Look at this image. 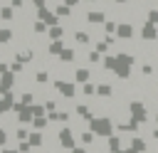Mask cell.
Wrapping results in <instances>:
<instances>
[{
	"instance_id": "27",
	"label": "cell",
	"mask_w": 158,
	"mask_h": 153,
	"mask_svg": "<svg viewBox=\"0 0 158 153\" xmlns=\"http://www.w3.org/2000/svg\"><path fill=\"white\" fill-rule=\"evenodd\" d=\"M64 2H67V5H69V7H72V10H77V7H79V5H81V0H64Z\"/></svg>"
},
{
	"instance_id": "18",
	"label": "cell",
	"mask_w": 158,
	"mask_h": 153,
	"mask_svg": "<svg viewBox=\"0 0 158 153\" xmlns=\"http://www.w3.org/2000/svg\"><path fill=\"white\" fill-rule=\"evenodd\" d=\"M101 69H106V72H114V69H116V54H114V52L104 54V59H101Z\"/></svg>"
},
{
	"instance_id": "13",
	"label": "cell",
	"mask_w": 158,
	"mask_h": 153,
	"mask_svg": "<svg viewBox=\"0 0 158 153\" xmlns=\"http://www.w3.org/2000/svg\"><path fill=\"white\" fill-rule=\"evenodd\" d=\"M12 39H15V27L2 25L0 27V44H12Z\"/></svg>"
},
{
	"instance_id": "23",
	"label": "cell",
	"mask_w": 158,
	"mask_h": 153,
	"mask_svg": "<svg viewBox=\"0 0 158 153\" xmlns=\"http://www.w3.org/2000/svg\"><path fill=\"white\" fill-rule=\"evenodd\" d=\"M5 146H7V131L0 126V148H5Z\"/></svg>"
},
{
	"instance_id": "8",
	"label": "cell",
	"mask_w": 158,
	"mask_h": 153,
	"mask_svg": "<svg viewBox=\"0 0 158 153\" xmlns=\"http://www.w3.org/2000/svg\"><path fill=\"white\" fill-rule=\"evenodd\" d=\"M79 86L81 84H86V81H91V67H77L74 64V76H72Z\"/></svg>"
},
{
	"instance_id": "4",
	"label": "cell",
	"mask_w": 158,
	"mask_h": 153,
	"mask_svg": "<svg viewBox=\"0 0 158 153\" xmlns=\"http://www.w3.org/2000/svg\"><path fill=\"white\" fill-rule=\"evenodd\" d=\"M138 39H143V42H158V25H153V22L146 20L138 27Z\"/></svg>"
},
{
	"instance_id": "2",
	"label": "cell",
	"mask_w": 158,
	"mask_h": 153,
	"mask_svg": "<svg viewBox=\"0 0 158 153\" xmlns=\"http://www.w3.org/2000/svg\"><path fill=\"white\" fill-rule=\"evenodd\" d=\"M74 133H77V131H74L69 123H62V126L57 128V136H54V138H57V146H59V148H64V151H72L74 146H79Z\"/></svg>"
},
{
	"instance_id": "20",
	"label": "cell",
	"mask_w": 158,
	"mask_h": 153,
	"mask_svg": "<svg viewBox=\"0 0 158 153\" xmlns=\"http://www.w3.org/2000/svg\"><path fill=\"white\" fill-rule=\"evenodd\" d=\"M15 138H17V143H20V141H27V138H30V131H27L25 126H17V128H15Z\"/></svg>"
},
{
	"instance_id": "17",
	"label": "cell",
	"mask_w": 158,
	"mask_h": 153,
	"mask_svg": "<svg viewBox=\"0 0 158 153\" xmlns=\"http://www.w3.org/2000/svg\"><path fill=\"white\" fill-rule=\"evenodd\" d=\"M54 12H57V17H59V20H67V17H72V12H74V10H72L67 2H57V5H54Z\"/></svg>"
},
{
	"instance_id": "29",
	"label": "cell",
	"mask_w": 158,
	"mask_h": 153,
	"mask_svg": "<svg viewBox=\"0 0 158 153\" xmlns=\"http://www.w3.org/2000/svg\"><path fill=\"white\" fill-rule=\"evenodd\" d=\"M0 153H20V151H17V146H15V148H7V146H5V148H0Z\"/></svg>"
},
{
	"instance_id": "1",
	"label": "cell",
	"mask_w": 158,
	"mask_h": 153,
	"mask_svg": "<svg viewBox=\"0 0 158 153\" xmlns=\"http://www.w3.org/2000/svg\"><path fill=\"white\" fill-rule=\"evenodd\" d=\"M89 128L99 136V138H109L114 131H116V121L111 116H94L89 121Z\"/></svg>"
},
{
	"instance_id": "5",
	"label": "cell",
	"mask_w": 158,
	"mask_h": 153,
	"mask_svg": "<svg viewBox=\"0 0 158 153\" xmlns=\"http://www.w3.org/2000/svg\"><path fill=\"white\" fill-rule=\"evenodd\" d=\"M116 39H118V42H131V39H136V25H131V22H118V27H116Z\"/></svg>"
},
{
	"instance_id": "25",
	"label": "cell",
	"mask_w": 158,
	"mask_h": 153,
	"mask_svg": "<svg viewBox=\"0 0 158 153\" xmlns=\"http://www.w3.org/2000/svg\"><path fill=\"white\" fill-rule=\"evenodd\" d=\"M32 7L40 10V7H47V0H32Z\"/></svg>"
},
{
	"instance_id": "24",
	"label": "cell",
	"mask_w": 158,
	"mask_h": 153,
	"mask_svg": "<svg viewBox=\"0 0 158 153\" xmlns=\"http://www.w3.org/2000/svg\"><path fill=\"white\" fill-rule=\"evenodd\" d=\"M69 153H89V148H86V146H81V143H79V146H74V148H72V151H69Z\"/></svg>"
},
{
	"instance_id": "14",
	"label": "cell",
	"mask_w": 158,
	"mask_h": 153,
	"mask_svg": "<svg viewBox=\"0 0 158 153\" xmlns=\"http://www.w3.org/2000/svg\"><path fill=\"white\" fill-rule=\"evenodd\" d=\"M15 17H17V10L12 5H0V20L2 22H12Z\"/></svg>"
},
{
	"instance_id": "34",
	"label": "cell",
	"mask_w": 158,
	"mask_h": 153,
	"mask_svg": "<svg viewBox=\"0 0 158 153\" xmlns=\"http://www.w3.org/2000/svg\"><path fill=\"white\" fill-rule=\"evenodd\" d=\"M0 62H2V57H0Z\"/></svg>"
},
{
	"instance_id": "9",
	"label": "cell",
	"mask_w": 158,
	"mask_h": 153,
	"mask_svg": "<svg viewBox=\"0 0 158 153\" xmlns=\"http://www.w3.org/2000/svg\"><path fill=\"white\" fill-rule=\"evenodd\" d=\"M64 47H67V44H64V39H49V42L44 44V52H47L49 57H59Z\"/></svg>"
},
{
	"instance_id": "31",
	"label": "cell",
	"mask_w": 158,
	"mask_h": 153,
	"mask_svg": "<svg viewBox=\"0 0 158 153\" xmlns=\"http://www.w3.org/2000/svg\"><path fill=\"white\" fill-rule=\"evenodd\" d=\"M111 2H116V5H126L128 0H111Z\"/></svg>"
},
{
	"instance_id": "32",
	"label": "cell",
	"mask_w": 158,
	"mask_h": 153,
	"mask_svg": "<svg viewBox=\"0 0 158 153\" xmlns=\"http://www.w3.org/2000/svg\"><path fill=\"white\" fill-rule=\"evenodd\" d=\"M84 2H99V0H84Z\"/></svg>"
},
{
	"instance_id": "33",
	"label": "cell",
	"mask_w": 158,
	"mask_h": 153,
	"mask_svg": "<svg viewBox=\"0 0 158 153\" xmlns=\"http://www.w3.org/2000/svg\"><path fill=\"white\" fill-rule=\"evenodd\" d=\"M54 2H64V0H54Z\"/></svg>"
},
{
	"instance_id": "11",
	"label": "cell",
	"mask_w": 158,
	"mask_h": 153,
	"mask_svg": "<svg viewBox=\"0 0 158 153\" xmlns=\"http://www.w3.org/2000/svg\"><path fill=\"white\" fill-rule=\"evenodd\" d=\"M114 96V84L111 81H99L96 84V99H111Z\"/></svg>"
},
{
	"instance_id": "12",
	"label": "cell",
	"mask_w": 158,
	"mask_h": 153,
	"mask_svg": "<svg viewBox=\"0 0 158 153\" xmlns=\"http://www.w3.org/2000/svg\"><path fill=\"white\" fill-rule=\"evenodd\" d=\"M96 141H99V136H96L91 128H81V131H79V143H81V146H94Z\"/></svg>"
},
{
	"instance_id": "3",
	"label": "cell",
	"mask_w": 158,
	"mask_h": 153,
	"mask_svg": "<svg viewBox=\"0 0 158 153\" xmlns=\"http://www.w3.org/2000/svg\"><path fill=\"white\" fill-rule=\"evenodd\" d=\"M52 89L67 101H74V96H77V81H72V79H52Z\"/></svg>"
},
{
	"instance_id": "26",
	"label": "cell",
	"mask_w": 158,
	"mask_h": 153,
	"mask_svg": "<svg viewBox=\"0 0 158 153\" xmlns=\"http://www.w3.org/2000/svg\"><path fill=\"white\" fill-rule=\"evenodd\" d=\"M10 5H12L15 10H22V7H25V0H10Z\"/></svg>"
},
{
	"instance_id": "10",
	"label": "cell",
	"mask_w": 158,
	"mask_h": 153,
	"mask_svg": "<svg viewBox=\"0 0 158 153\" xmlns=\"http://www.w3.org/2000/svg\"><path fill=\"white\" fill-rule=\"evenodd\" d=\"M57 62L59 64H74L77 62V47H64L62 54L57 57Z\"/></svg>"
},
{
	"instance_id": "21",
	"label": "cell",
	"mask_w": 158,
	"mask_h": 153,
	"mask_svg": "<svg viewBox=\"0 0 158 153\" xmlns=\"http://www.w3.org/2000/svg\"><path fill=\"white\" fill-rule=\"evenodd\" d=\"M32 114H35V116H47V109H44V104L35 101V104H32Z\"/></svg>"
},
{
	"instance_id": "15",
	"label": "cell",
	"mask_w": 158,
	"mask_h": 153,
	"mask_svg": "<svg viewBox=\"0 0 158 153\" xmlns=\"http://www.w3.org/2000/svg\"><path fill=\"white\" fill-rule=\"evenodd\" d=\"M64 35H67V27H64L62 22L47 30V37H49V39H64Z\"/></svg>"
},
{
	"instance_id": "16",
	"label": "cell",
	"mask_w": 158,
	"mask_h": 153,
	"mask_svg": "<svg viewBox=\"0 0 158 153\" xmlns=\"http://www.w3.org/2000/svg\"><path fill=\"white\" fill-rule=\"evenodd\" d=\"M30 126H32V131H47L52 123H49V118H47V116H35Z\"/></svg>"
},
{
	"instance_id": "30",
	"label": "cell",
	"mask_w": 158,
	"mask_h": 153,
	"mask_svg": "<svg viewBox=\"0 0 158 153\" xmlns=\"http://www.w3.org/2000/svg\"><path fill=\"white\" fill-rule=\"evenodd\" d=\"M153 126H158V109L153 111Z\"/></svg>"
},
{
	"instance_id": "6",
	"label": "cell",
	"mask_w": 158,
	"mask_h": 153,
	"mask_svg": "<svg viewBox=\"0 0 158 153\" xmlns=\"http://www.w3.org/2000/svg\"><path fill=\"white\" fill-rule=\"evenodd\" d=\"M15 84H17V74H15V72H5V74H0V96L7 94V91H12Z\"/></svg>"
},
{
	"instance_id": "7",
	"label": "cell",
	"mask_w": 158,
	"mask_h": 153,
	"mask_svg": "<svg viewBox=\"0 0 158 153\" xmlns=\"http://www.w3.org/2000/svg\"><path fill=\"white\" fill-rule=\"evenodd\" d=\"M148 143H151V138H146V136H141V133H133V136L128 138V146H131L133 151H138V153H146V151H148Z\"/></svg>"
},
{
	"instance_id": "28",
	"label": "cell",
	"mask_w": 158,
	"mask_h": 153,
	"mask_svg": "<svg viewBox=\"0 0 158 153\" xmlns=\"http://www.w3.org/2000/svg\"><path fill=\"white\" fill-rule=\"evenodd\" d=\"M5 72H10V64L2 59V62H0V74H5Z\"/></svg>"
},
{
	"instance_id": "22",
	"label": "cell",
	"mask_w": 158,
	"mask_h": 153,
	"mask_svg": "<svg viewBox=\"0 0 158 153\" xmlns=\"http://www.w3.org/2000/svg\"><path fill=\"white\" fill-rule=\"evenodd\" d=\"M17 151H20V153H32L35 148L30 146V141H20V143H17Z\"/></svg>"
},
{
	"instance_id": "19",
	"label": "cell",
	"mask_w": 158,
	"mask_h": 153,
	"mask_svg": "<svg viewBox=\"0 0 158 153\" xmlns=\"http://www.w3.org/2000/svg\"><path fill=\"white\" fill-rule=\"evenodd\" d=\"M81 96H86V99H94L96 96V81H86V84H81Z\"/></svg>"
}]
</instances>
